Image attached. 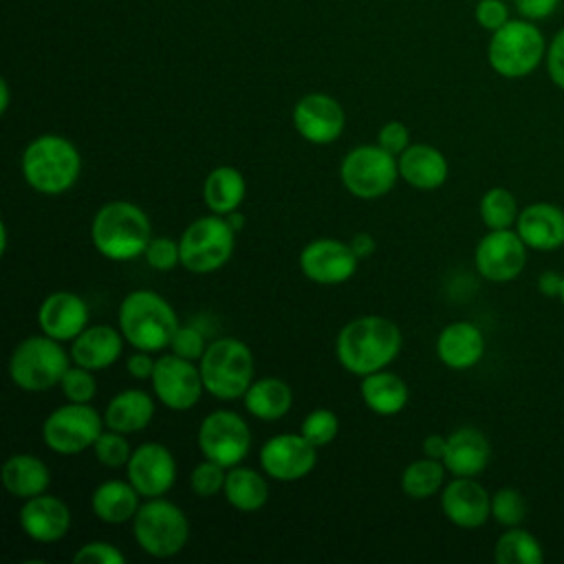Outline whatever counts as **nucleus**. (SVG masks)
Returning a JSON list of instances; mask_svg holds the SVG:
<instances>
[{"mask_svg": "<svg viewBox=\"0 0 564 564\" xmlns=\"http://www.w3.org/2000/svg\"><path fill=\"white\" fill-rule=\"evenodd\" d=\"M491 460V443L478 427L463 425L447 434L443 465L452 476H478Z\"/></svg>", "mask_w": 564, "mask_h": 564, "instance_id": "nucleus-25", "label": "nucleus"}, {"mask_svg": "<svg viewBox=\"0 0 564 564\" xmlns=\"http://www.w3.org/2000/svg\"><path fill=\"white\" fill-rule=\"evenodd\" d=\"M90 240L108 260H134L143 256L152 240V223L139 205L130 200H108L93 216Z\"/></svg>", "mask_w": 564, "mask_h": 564, "instance_id": "nucleus-3", "label": "nucleus"}, {"mask_svg": "<svg viewBox=\"0 0 564 564\" xmlns=\"http://www.w3.org/2000/svg\"><path fill=\"white\" fill-rule=\"evenodd\" d=\"M154 366H156V359L148 352V350H134L132 355L126 357V370L132 379H139V381H145L152 377L154 372Z\"/></svg>", "mask_w": 564, "mask_h": 564, "instance_id": "nucleus-49", "label": "nucleus"}, {"mask_svg": "<svg viewBox=\"0 0 564 564\" xmlns=\"http://www.w3.org/2000/svg\"><path fill=\"white\" fill-rule=\"evenodd\" d=\"M104 427V414H99L90 403L68 401L44 419L42 441L51 452L73 456L93 447Z\"/></svg>", "mask_w": 564, "mask_h": 564, "instance_id": "nucleus-11", "label": "nucleus"}, {"mask_svg": "<svg viewBox=\"0 0 564 564\" xmlns=\"http://www.w3.org/2000/svg\"><path fill=\"white\" fill-rule=\"evenodd\" d=\"M474 20L482 31L494 33L511 20L509 4L505 0H478L474 7Z\"/></svg>", "mask_w": 564, "mask_h": 564, "instance_id": "nucleus-45", "label": "nucleus"}, {"mask_svg": "<svg viewBox=\"0 0 564 564\" xmlns=\"http://www.w3.org/2000/svg\"><path fill=\"white\" fill-rule=\"evenodd\" d=\"M533 251H555L564 247V209L555 203L538 200L520 209L513 227Z\"/></svg>", "mask_w": 564, "mask_h": 564, "instance_id": "nucleus-22", "label": "nucleus"}, {"mask_svg": "<svg viewBox=\"0 0 564 564\" xmlns=\"http://www.w3.org/2000/svg\"><path fill=\"white\" fill-rule=\"evenodd\" d=\"M225 218H227V223H229V227H231V229H234V231H236V234H238V231H240V229H242V227H245V223H247V218H245V214H242V212H238V209H236V212H229V214H227V216H225Z\"/></svg>", "mask_w": 564, "mask_h": 564, "instance_id": "nucleus-53", "label": "nucleus"}, {"mask_svg": "<svg viewBox=\"0 0 564 564\" xmlns=\"http://www.w3.org/2000/svg\"><path fill=\"white\" fill-rule=\"evenodd\" d=\"M377 143H379L383 150H388L390 154L399 156V154L410 145V130L405 128L403 121L392 119V121H388V123H383V126L379 128V132H377Z\"/></svg>", "mask_w": 564, "mask_h": 564, "instance_id": "nucleus-47", "label": "nucleus"}, {"mask_svg": "<svg viewBox=\"0 0 564 564\" xmlns=\"http://www.w3.org/2000/svg\"><path fill=\"white\" fill-rule=\"evenodd\" d=\"M527 251L529 247L513 227L489 229L474 249V264L485 280L505 284L524 271Z\"/></svg>", "mask_w": 564, "mask_h": 564, "instance_id": "nucleus-14", "label": "nucleus"}, {"mask_svg": "<svg viewBox=\"0 0 564 564\" xmlns=\"http://www.w3.org/2000/svg\"><path fill=\"white\" fill-rule=\"evenodd\" d=\"M560 2L562 0H513V9L524 20L542 22V20H549L557 11Z\"/></svg>", "mask_w": 564, "mask_h": 564, "instance_id": "nucleus-48", "label": "nucleus"}, {"mask_svg": "<svg viewBox=\"0 0 564 564\" xmlns=\"http://www.w3.org/2000/svg\"><path fill=\"white\" fill-rule=\"evenodd\" d=\"M317 465V447L302 432H282L260 447L262 471L280 482L306 478Z\"/></svg>", "mask_w": 564, "mask_h": 564, "instance_id": "nucleus-15", "label": "nucleus"}, {"mask_svg": "<svg viewBox=\"0 0 564 564\" xmlns=\"http://www.w3.org/2000/svg\"><path fill=\"white\" fill-rule=\"evenodd\" d=\"M123 333L108 324L86 326L70 341V359L73 364L88 370H106L110 368L123 352Z\"/></svg>", "mask_w": 564, "mask_h": 564, "instance_id": "nucleus-24", "label": "nucleus"}, {"mask_svg": "<svg viewBox=\"0 0 564 564\" xmlns=\"http://www.w3.org/2000/svg\"><path fill=\"white\" fill-rule=\"evenodd\" d=\"M70 361V352L64 350L62 341L44 333L29 335L11 350L9 377L24 392H46L59 386Z\"/></svg>", "mask_w": 564, "mask_h": 564, "instance_id": "nucleus-8", "label": "nucleus"}, {"mask_svg": "<svg viewBox=\"0 0 564 564\" xmlns=\"http://www.w3.org/2000/svg\"><path fill=\"white\" fill-rule=\"evenodd\" d=\"M117 324L123 339L134 350L159 352L170 348L174 333L178 330V317L174 306L156 291L137 289L130 291L117 311Z\"/></svg>", "mask_w": 564, "mask_h": 564, "instance_id": "nucleus-4", "label": "nucleus"}, {"mask_svg": "<svg viewBox=\"0 0 564 564\" xmlns=\"http://www.w3.org/2000/svg\"><path fill=\"white\" fill-rule=\"evenodd\" d=\"M560 302H562V306H564V280H562V289H560V297H557Z\"/></svg>", "mask_w": 564, "mask_h": 564, "instance_id": "nucleus-55", "label": "nucleus"}, {"mask_svg": "<svg viewBox=\"0 0 564 564\" xmlns=\"http://www.w3.org/2000/svg\"><path fill=\"white\" fill-rule=\"evenodd\" d=\"M132 535L137 546L156 560L178 555L189 540V520L185 511L159 498H145L132 518Z\"/></svg>", "mask_w": 564, "mask_h": 564, "instance_id": "nucleus-7", "label": "nucleus"}, {"mask_svg": "<svg viewBox=\"0 0 564 564\" xmlns=\"http://www.w3.org/2000/svg\"><path fill=\"white\" fill-rule=\"evenodd\" d=\"M198 449L223 467L240 465L251 447V430L247 421L234 410H212L198 425Z\"/></svg>", "mask_w": 564, "mask_h": 564, "instance_id": "nucleus-12", "label": "nucleus"}, {"mask_svg": "<svg viewBox=\"0 0 564 564\" xmlns=\"http://www.w3.org/2000/svg\"><path fill=\"white\" fill-rule=\"evenodd\" d=\"M207 348L205 335L194 326H178V330L172 337L170 350L178 357H185L189 361H198Z\"/></svg>", "mask_w": 564, "mask_h": 564, "instance_id": "nucleus-44", "label": "nucleus"}, {"mask_svg": "<svg viewBox=\"0 0 564 564\" xmlns=\"http://www.w3.org/2000/svg\"><path fill=\"white\" fill-rule=\"evenodd\" d=\"M480 220L487 229H511L516 227L520 207L511 189L507 187H489L478 203Z\"/></svg>", "mask_w": 564, "mask_h": 564, "instance_id": "nucleus-36", "label": "nucleus"}, {"mask_svg": "<svg viewBox=\"0 0 564 564\" xmlns=\"http://www.w3.org/2000/svg\"><path fill=\"white\" fill-rule=\"evenodd\" d=\"M247 196L245 174L234 165L214 167L203 183V203L212 214L227 216L236 212Z\"/></svg>", "mask_w": 564, "mask_h": 564, "instance_id": "nucleus-31", "label": "nucleus"}, {"mask_svg": "<svg viewBox=\"0 0 564 564\" xmlns=\"http://www.w3.org/2000/svg\"><path fill=\"white\" fill-rule=\"evenodd\" d=\"M445 445H447V436L443 434H427L423 438V456H430V458H436V460H443L445 456Z\"/></svg>", "mask_w": 564, "mask_h": 564, "instance_id": "nucleus-51", "label": "nucleus"}, {"mask_svg": "<svg viewBox=\"0 0 564 564\" xmlns=\"http://www.w3.org/2000/svg\"><path fill=\"white\" fill-rule=\"evenodd\" d=\"M441 511L458 529H480L491 518V494L476 476H454L441 489Z\"/></svg>", "mask_w": 564, "mask_h": 564, "instance_id": "nucleus-19", "label": "nucleus"}, {"mask_svg": "<svg viewBox=\"0 0 564 564\" xmlns=\"http://www.w3.org/2000/svg\"><path fill=\"white\" fill-rule=\"evenodd\" d=\"M348 245L352 247V251H355V256H357L359 260L372 256V251H375V238H372L368 231H357V234L348 240Z\"/></svg>", "mask_w": 564, "mask_h": 564, "instance_id": "nucleus-52", "label": "nucleus"}, {"mask_svg": "<svg viewBox=\"0 0 564 564\" xmlns=\"http://www.w3.org/2000/svg\"><path fill=\"white\" fill-rule=\"evenodd\" d=\"M297 262L306 280L324 286H335L348 282L355 275L359 258L344 240L315 238L302 247Z\"/></svg>", "mask_w": 564, "mask_h": 564, "instance_id": "nucleus-16", "label": "nucleus"}, {"mask_svg": "<svg viewBox=\"0 0 564 564\" xmlns=\"http://www.w3.org/2000/svg\"><path fill=\"white\" fill-rule=\"evenodd\" d=\"M150 383L159 403L176 412L194 408L205 392L198 364L174 352L156 357Z\"/></svg>", "mask_w": 564, "mask_h": 564, "instance_id": "nucleus-13", "label": "nucleus"}, {"mask_svg": "<svg viewBox=\"0 0 564 564\" xmlns=\"http://www.w3.org/2000/svg\"><path fill=\"white\" fill-rule=\"evenodd\" d=\"M73 562L75 564H126V555L115 544L95 540V542L82 544L75 551Z\"/></svg>", "mask_w": 564, "mask_h": 564, "instance_id": "nucleus-43", "label": "nucleus"}, {"mask_svg": "<svg viewBox=\"0 0 564 564\" xmlns=\"http://www.w3.org/2000/svg\"><path fill=\"white\" fill-rule=\"evenodd\" d=\"M181 267L187 269L189 273H214L223 269L236 247V231L229 227L225 216L218 214H207L196 220H192L181 238Z\"/></svg>", "mask_w": 564, "mask_h": 564, "instance_id": "nucleus-9", "label": "nucleus"}, {"mask_svg": "<svg viewBox=\"0 0 564 564\" xmlns=\"http://www.w3.org/2000/svg\"><path fill=\"white\" fill-rule=\"evenodd\" d=\"M242 403L251 416L260 421H278L289 414L293 405V392L286 381L278 377H264L256 379L247 388Z\"/></svg>", "mask_w": 564, "mask_h": 564, "instance_id": "nucleus-32", "label": "nucleus"}, {"mask_svg": "<svg viewBox=\"0 0 564 564\" xmlns=\"http://www.w3.org/2000/svg\"><path fill=\"white\" fill-rule=\"evenodd\" d=\"M225 478H227V467L205 458L200 460L192 474H189V487L198 498H212L223 494L225 489Z\"/></svg>", "mask_w": 564, "mask_h": 564, "instance_id": "nucleus-41", "label": "nucleus"}, {"mask_svg": "<svg viewBox=\"0 0 564 564\" xmlns=\"http://www.w3.org/2000/svg\"><path fill=\"white\" fill-rule=\"evenodd\" d=\"M264 476L267 474H260L251 467H229L223 489L225 500L240 513H253L262 509L269 500V485Z\"/></svg>", "mask_w": 564, "mask_h": 564, "instance_id": "nucleus-33", "label": "nucleus"}, {"mask_svg": "<svg viewBox=\"0 0 564 564\" xmlns=\"http://www.w3.org/2000/svg\"><path fill=\"white\" fill-rule=\"evenodd\" d=\"M139 507L141 494L130 480H104L90 494V509L106 524H123L132 520Z\"/></svg>", "mask_w": 564, "mask_h": 564, "instance_id": "nucleus-29", "label": "nucleus"}, {"mask_svg": "<svg viewBox=\"0 0 564 564\" xmlns=\"http://www.w3.org/2000/svg\"><path fill=\"white\" fill-rule=\"evenodd\" d=\"M403 335L399 326L383 315H359L341 326L335 337V357L339 366L355 375L388 368L401 352Z\"/></svg>", "mask_w": 564, "mask_h": 564, "instance_id": "nucleus-1", "label": "nucleus"}, {"mask_svg": "<svg viewBox=\"0 0 564 564\" xmlns=\"http://www.w3.org/2000/svg\"><path fill=\"white\" fill-rule=\"evenodd\" d=\"M339 178L348 194H352L355 198L377 200L383 198L401 178L399 161L379 143L355 145L341 159Z\"/></svg>", "mask_w": 564, "mask_h": 564, "instance_id": "nucleus-10", "label": "nucleus"}, {"mask_svg": "<svg viewBox=\"0 0 564 564\" xmlns=\"http://www.w3.org/2000/svg\"><path fill=\"white\" fill-rule=\"evenodd\" d=\"M126 474L141 498H159L176 482V458L163 443L148 441L132 449Z\"/></svg>", "mask_w": 564, "mask_h": 564, "instance_id": "nucleus-18", "label": "nucleus"}, {"mask_svg": "<svg viewBox=\"0 0 564 564\" xmlns=\"http://www.w3.org/2000/svg\"><path fill=\"white\" fill-rule=\"evenodd\" d=\"M128 434L123 432H117V430H110L106 427L99 438L95 441L93 445V452H95V458L104 465V467H110V469H119V467H126L130 456H132V447L126 438Z\"/></svg>", "mask_w": 564, "mask_h": 564, "instance_id": "nucleus-38", "label": "nucleus"}, {"mask_svg": "<svg viewBox=\"0 0 564 564\" xmlns=\"http://www.w3.org/2000/svg\"><path fill=\"white\" fill-rule=\"evenodd\" d=\"M491 518L509 529L520 527L527 518V500L516 487H500L491 494Z\"/></svg>", "mask_w": 564, "mask_h": 564, "instance_id": "nucleus-37", "label": "nucleus"}, {"mask_svg": "<svg viewBox=\"0 0 564 564\" xmlns=\"http://www.w3.org/2000/svg\"><path fill=\"white\" fill-rule=\"evenodd\" d=\"M143 258L150 269L154 271H172L181 264V247L178 240L170 236H152L148 242Z\"/></svg>", "mask_w": 564, "mask_h": 564, "instance_id": "nucleus-42", "label": "nucleus"}, {"mask_svg": "<svg viewBox=\"0 0 564 564\" xmlns=\"http://www.w3.org/2000/svg\"><path fill=\"white\" fill-rule=\"evenodd\" d=\"M544 68L553 86L564 90V26L555 31V35L546 42Z\"/></svg>", "mask_w": 564, "mask_h": 564, "instance_id": "nucleus-46", "label": "nucleus"}, {"mask_svg": "<svg viewBox=\"0 0 564 564\" xmlns=\"http://www.w3.org/2000/svg\"><path fill=\"white\" fill-rule=\"evenodd\" d=\"M88 304L73 291L48 293L37 308V326L57 341H73L88 326Z\"/></svg>", "mask_w": 564, "mask_h": 564, "instance_id": "nucleus-20", "label": "nucleus"}, {"mask_svg": "<svg viewBox=\"0 0 564 564\" xmlns=\"http://www.w3.org/2000/svg\"><path fill=\"white\" fill-rule=\"evenodd\" d=\"M205 392L220 401L242 399L253 383V352L236 337H218L207 344L198 359Z\"/></svg>", "mask_w": 564, "mask_h": 564, "instance_id": "nucleus-6", "label": "nucleus"}, {"mask_svg": "<svg viewBox=\"0 0 564 564\" xmlns=\"http://www.w3.org/2000/svg\"><path fill=\"white\" fill-rule=\"evenodd\" d=\"M399 176L414 189L430 192L447 181L449 163L445 154L430 143H410L399 156Z\"/></svg>", "mask_w": 564, "mask_h": 564, "instance_id": "nucleus-26", "label": "nucleus"}, {"mask_svg": "<svg viewBox=\"0 0 564 564\" xmlns=\"http://www.w3.org/2000/svg\"><path fill=\"white\" fill-rule=\"evenodd\" d=\"M291 121L304 141L328 145L341 137L346 128V112L335 97L326 93H306L295 101Z\"/></svg>", "mask_w": 564, "mask_h": 564, "instance_id": "nucleus-17", "label": "nucleus"}, {"mask_svg": "<svg viewBox=\"0 0 564 564\" xmlns=\"http://www.w3.org/2000/svg\"><path fill=\"white\" fill-rule=\"evenodd\" d=\"M300 432L319 449V447H326L330 441H335L339 432V419L328 408H315L304 416Z\"/></svg>", "mask_w": 564, "mask_h": 564, "instance_id": "nucleus-39", "label": "nucleus"}, {"mask_svg": "<svg viewBox=\"0 0 564 564\" xmlns=\"http://www.w3.org/2000/svg\"><path fill=\"white\" fill-rule=\"evenodd\" d=\"M18 520L26 538L40 544H51L68 533L73 518L68 505L62 498L44 491L24 500Z\"/></svg>", "mask_w": 564, "mask_h": 564, "instance_id": "nucleus-21", "label": "nucleus"}, {"mask_svg": "<svg viewBox=\"0 0 564 564\" xmlns=\"http://www.w3.org/2000/svg\"><path fill=\"white\" fill-rule=\"evenodd\" d=\"M494 560L498 564H542L544 546L531 531L509 527L494 544Z\"/></svg>", "mask_w": 564, "mask_h": 564, "instance_id": "nucleus-34", "label": "nucleus"}, {"mask_svg": "<svg viewBox=\"0 0 564 564\" xmlns=\"http://www.w3.org/2000/svg\"><path fill=\"white\" fill-rule=\"evenodd\" d=\"M359 392H361L366 408L379 416L399 414L408 405V399H410L408 383L399 375H394L386 368L361 377Z\"/></svg>", "mask_w": 564, "mask_h": 564, "instance_id": "nucleus-30", "label": "nucleus"}, {"mask_svg": "<svg viewBox=\"0 0 564 564\" xmlns=\"http://www.w3.org/2000/svg\"><path fill=\"white\" fill-rule=\"evenodd\" d=\"M20 170L31 189L44 196H59L77 183L82 156L70 139L48 132L26 143Z\"/></svg>", "mask_w": 564, "mask_h": 564, "instance_id": "nucleus-2", "label": "nucleus"}, {"mask_svg": "<svg viewBox=\"0 0 564 564\" xmlns=\"http://www.w3.org/2000/svg\"><path fill=\"white\" fill-rule=\"evenodd\" d=\"M445 465L443 460H436V458H416L412 460L403 471H401V478H399V485H401V491L408 496V498H414V500H423V498H432L434 494H438L445 485Z\"/></svg>", "mask_w": 564, "mask_h": 564, "instance_id": "nucleus-35", "label": "nucleus"}, {"mask_svg": "<svg viewBox=\"0 0 564 564\" xmlns=\"http://www.w3.org/2000/svg\"><path fill=\"white\" fill-rule=\"evenodd\" d=\"M154 399L145 390L128 388L117 392L108 401L104 410V423L110 430L134 434L150 425V421L154 419Z\"/></svg>", "mask_w": 564, "mask_h": 564, "instance_id": "nucleus-27", "label": "nucleus"}, {"mask_svg": "<svg viewBox=\"0 0 564 564\" xmlns=\"http://www.w3.org/2000/svg\"><path fill=\"white\" fill-rule=\"evenodd\" d=\"M4 489L13 498L29 500L48 491L51 487V469L35 454H13L2 463L0 471Z\"/></svg>", "mask_w": 564, "mask_h": 564, "instance_id": "nucleus-28", "label": "nucleus"}, {"mask_svg": "<svg viewBox=\"0 0 564 564\" xmlns=\"http://www.w3.org/2000/svg\"><path fill=\"white\" fill-rule=\"evenodd\" d=\"M546 37L538 22L511 18L505 26L489 33L487 62L491 70L505 79H522L544 64Z\"/></svg>", "mask_w": 564, "mask_h": 564, "instance_id": "nucleus-5", "label": "nucleus"}, {"mask_svg": "<svg viewBox=\"0 0 564 564\" xmlns=\"http://www.w3.org/2000/svg\"><path fill=\"white\" fill-rule=\"evenodd\" d=\"M562 280H564L562 273L544 271V273H540V278H538V291H540L544 297H560Z\"/></svg>", "mask_w": 564, "mask_h": 564, "instance_id": "nucleus-50", "label": "nucleus"}, {"mask_svg": "<svg viewBox=\"0 0 564 564\" xmlns=\"http://www.w3.org/2000/svg\"><path fill=\"white\" fill-rule=\"evenodd\" d=\"M59 388H62L64 399L73 401V403H90L97 394V381H95L93 370L82 368L77 364H73L64 372V377L59 381Z\"/></svg>", "mask_w": 564, "mask_h": 564, "instance_id": "nucleus-40", "label": "nucleus"}, {"mask_svg": "<svg viewBox=\"0 0 564 564\" xmlns=\"http://www.w3.org/2000/svg\"><path fill=\"white\" fill-rule=\"evenodd\" d=\"M436 357L452 370H469L485 357V335L474 322H449L436 337Z\"/></svg>", "mask_w": 564, "mask_h": 564, "instance_id": "nucleus-23", "label": "nucleus"}, {"mask_svg": "<svg viewBox=\"0 0 564 564\" xmlns=\"http://www.w3.org/2000/svg\"><path fill=\"white\" fill-rule=\"evenodd\" d=\"M9 101H11L9 84H7V79H0V112H2V115L9 110Z\"/></svg>", "mask_w": 564, "mask_h": 564, "instance_id": "nucleus-54", "label": "nucleus"}]
</instances>
